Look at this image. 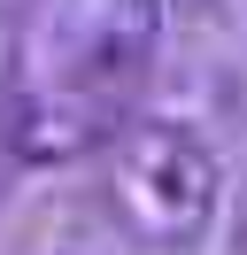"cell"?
I'll use <instances>...</instances> for the list:
<instances>
[{
	"instance_id": "obj_3",
	"label": "cell",
	"mask_w": 247,
	"mask_h": 255,
	"mask_svg": "<svg viewBox=\"0 0 247 255\" xmlns=\"http://www.w3.org/2000/svg\"><path fill=\"white\" fill-rule=\"evenodd\" d=\"M224 8H232V0H170V16H178V23H216Z\"/></svg>"
},
{
	"instance_id": "obj_1",
	"label": "cell",
	"mask_w": 247,
	"mask_h": 255,
	"mask_svg": "<svg viewBox=\"0 0 247 255\" xmlns=\"http://www.w3.org/2000/svg\"><path fill=\"white\" fill-rule=\"evenodd\" d=\"M108 201H116L124 232L147 240V248H193L209 232L216 201H224V170H216V147L185 124H131L116 139L108 162Z\"/></svg>"
},
{
	"instance_id": "obj_2",
	"label": "cell",
	"mask_w": 247,
	"mask_h": 255,
	"mask_svg": "<svg viewBox=\"0 0 247 255\" xmlns=\"http://www.w3.org/2000/svg\"><path fill=\"white\" fill-rule=\"evenodd\" d=\"M101 131H108V109L77 85H39V93L0 101V147L15 162H77L101 147Z\"/></svg>"
}]
</instances>
